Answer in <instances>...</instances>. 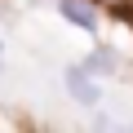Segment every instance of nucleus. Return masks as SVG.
Returning <instances> with one entry per match:
<instances>
[{"label": "nucleus", "instance_id": "obj_3", "mask_svg": "<svg viewBox=\"0 0 133 133\" xmlns=\"http://www.w3.org/2000/svg\"><path fill=\"white\" fill-rule=\"evenodd\" d=\"M84 62L93 66V71H98L102 80H107V76H115V53H111V44H98V49H93Z\"/></svg>", "mask_w": 133, "mask_h": 133}, {"label": "nucleus", "instance_id": "obj_2", "mask_svg": "<svg viewBox=\"0 0 133 133\" xmlns=\"http://www.w3.org/2000/svg\"><path fill=\"white\" fill-rule=\"evenodd\" d=\"M58 18L80 27L84 36H98L102 31V5L98 0H58Z\"/></svg>", "mask_w": 133, "mask_h": 133}, {"label": "nucleus", "instance_id": "obj_1", "mask_svg": "<svg viewBox=\"0 0 133 133\" xmlns=\"http://www.w3.org/2000/svg\"><path fill=\"white\" fill-rule=\"evenodd\" d=\"M102 76L93 71V66L89 62H71V66H66V71H62V89H66V98H71L76 107H102V84H98Z\"/></svg>", "mask_w": 133, "mask_h": 133}, {"label": "nucleus", "instance_id": "obj_5", "mask_svg": "<svg viewBox=\"0 0 133 133\" xmlns=\"http://www.w3.org/2000/svg\"><path fill=\"white\" fill-rule=\"evenodd\" d=\"M0 66H5V58H0Z\"/></svg>", "mask_w": 133, "mask_h": 133}, {"label": "nucleus", "instance_id": "obj_4", "mask_svg": "<svg viewBox=\"0 0 133 133\" xmlns=\"http://www.w3.org/2000/svg\"><path fill=\"white\" fill-rule=\"evenodd\" d=\"M98 5H115V9H120V5H129V0H98Z\"/></svg>", "mask_w": 133, "mask_h": 133}]
</instances>
